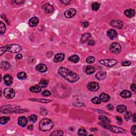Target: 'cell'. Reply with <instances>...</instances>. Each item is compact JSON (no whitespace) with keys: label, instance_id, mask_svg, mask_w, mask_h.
<instances>
[{"label":"cell","instance_id":"obj_1","mask_svg":"<svg viewBox=\"0 0 136 136\" xmlns=\"http://www.w3.org/2000/svg\"><path fill=\"white\" fill-rule=\"evenodd\" d=\"M58 73L66 80L71 83L77 82L79 79V76L77 73L64 67H60L58 70Z\"/></svg>","mask_w":136,"mask_h":136},{"label":"cell","instance_id":"obj_2","mask_svg":"<svg viewBox=\"0 0 136 136\" xmlns=\"http://www.w3.org/2000/svg\"><path fill=\"white\" fill-rule=\"evenodd\" d=\"M22 47L18 44H10L8 45L5 46L4 47H2L0 49V55L2 56L6 52H9L13 53H17L20 52Z\"/></svg>","mask_w":136,"mask_h":136},{"label":"cell","instance_id":"obj_3","mask_svg":"<svg viewBox=\"0 0 136 136\" xmlns=\"http://www.w3.org/2000/svg\"><path fill=\"white\" fill-rule=\"evenodd\" d=\"M53 127V123L49 118H44L40 122L39 127L42 131H49Z\"/></svg>","mask_w":136,"mask_h":136},{"label":"cell","instance_id":"obj_4","mask_svg":"<svg viewBox=\"0 0 136 136\" xmlns=\"http://www.w3.org/2000/svg\"><path fill=\"white\" fill-rule=\"evenodd\" d=\"M101 125L103 126L104 128L107 129L110 131L116 133H126L127 132V131L125 129H122L121 128H119L118 127H116V126H113V125H110L108 124H103V123H100Z\"/></svg>","mask_w":136,"mask_h":136},{"label":"cell","instance_id":"obj_5","mask_svg":"<svg viewBox=\"0 0 136 136\" xmlns=\"http://www.w3.org/2000/svg\"><path fill=\"white\" fill-rule=\"evenodd\" d=\"M99 62L101 64L108 67H112L116 65L117 63V61L114 59H107V60H100Z\"/></svg>","mask_w":136,"mask_h":136},{"label":"cell","instance_id":"obj_6","mask_svg":"<svg viewBox=\"0 0 136 136\" xmlns=\"http://www.w3.org/2000/svg\"><path fill=\"white\" fill-rule=\"evenodd\" d=\"M110 50L112 53L118 54L121 51V46L117 42L113 43L110 45Z\"/></svg>","mask_w":136,"mask_h":136},{"label":"cell","instance_id":"obj_7","mask_svg":"<svg viewBox=\"0 0 136 136\" xmlns=\"http://www.w3.org/2000/svg\"><path fill=\"white\" fill-rule=\"evenodd\" d=\"M4 95L7 99H12L15 96V91L12 88H7L4 90Z\"/></svg>","mask_w":136,"mask_h":136},{"label":"cell","instance_id":"obj_8","mask_svg":"<svg viewBox=\"0 0 136 136\" xmlns=\"http://www.w3.org/2000/svg\"><path fill=\"white\" fill-rule=\"evenodd\" d=\"M111 26H112L114 28L118 29H121L123 27V22L121 20H112L110 22Z\"/></svg>","mask_w":136,"mask_h":136},{"label":"cell","instance_id":"obj_9","mask_svg":"<svg viewBox=\"0 0 136 136\" xmlns=\"http://www.w3.org/2000/svg\"><path fill=\"white\" fill-rule=\"evenodd\" d=\"M42 9L46 13H50L53 12L54 7L50 3H46L42 6Z\"/></svg>","mask_w":136,"mask_h":136},{"label":"cell","instance_id":"obj_10","mask_svg":"<svg viewBox=\"0 0 136 136\" xmlns=\"http://www.w3.org/2000/svg\"><path fill=\"white\" fill-rule=\"evenodd\" d=\"M77 11L74 8H71L64 12V16L66 18H71L76 14Z\"/></svg>","mask_w":136,"mask_h":136},{"label":"cell","instance_id":"obj_11","mask_svg":"<svg viewBox=\"0 0 136 136\" xmlns=\"http://www.w3.org/2000/svg\"><path fill=\"white\" fill-rule=\"evenodd\" d=\"M87 88L90 91L96 92V91H97L98 90L99 88H100V87H99L98 83L96 82H91L88 83V86H87Z\"/></svg>","mask_w":136,"mask_h":136},{"label":"cell","instance_id":"obj_12","mask_svg":"<svg viewBox=\"0 0 136 136\" xmlns=\"http://www.w3.org/2000/svg\"><path fill=\"white\" fill-rule=\"evenodd\" d=\"M4 82L7 86H10L12 85L13 83V78L12 76L10 75H5L4 76Z\"/></svg>","mask_w":136,"mask_h":136},{"label":"cell","instance_id":"obj_13","mask_svg":"<svg viewBox=\"0 0 136 136\" xmlns=\"http://www.w3.org/2000/svg\"><path fill=\"white\" fill-rule=\"evenodd\" d=\"M36 69L40 73H45L47 70V68L44 64H39L36 67Z\"/></svg>","mask_w":136,"mask_h":136},{"label":"cell","instance_id":"obj_14","mask_svg":"<svg viewBox=\"0 0 136 136\" xmlns=\"http://www.w3.org/2000/svg\"><path fill=\"white\" fill-rule=\"evenodd\" d=\"M65 58V55L63 53H58L56 54L54 56V62H56V63H58V62H61Z\"/></svg>","mask_w":136,"mask_h":136},{"label":"cell","instance_id":"obj_15","mask_svg":"<svg viewBox=\"0 0 136 136\" xmlns=\"http://www.w3.org/2000/svg\"><path fill=\"white\" fill-rule=\"evenodd\" d=\"M91 37H92V35H91L90 33H85V34H83L81 37L80 41L81 43L83 44L87 42H88L90 40Z\"/></svg>","mask_w":136,"mask_h":136},{"label":"cell","instance_id":"obj_16","mask_svg":"<svg viewBox=\"0 0 136 136\" xmlns=\"http://www.w3.org/2000/svg\"><path fill=\"white\" fill-rule=\"evenodd\" d=\"M18 122L19 125H20L22 127H25L27 125L28 120L25 116H21L18 118Z\"/></svg>","mask_w":136,"mask_h":136},{"label":"cell","instance_id":"obj_17","mask_svg":"<svg viewBox=\"0 0 136 136\" xmlns=\"http://www.w3.org/2000/svg\"><path fill=\"white\" fill-rule=\"evenodd\" d=\"M39 22V20L37 17H34L31 18L29 21V25L32 27H34L37 26Z\"/></svg>","mask_w":136,"mask_h":136},{"label":"cell","instance_id":"obj_18","mask_svg":"<svg viewBox=\"0 0 136 136\" xmlns=\"http://www.w3.org/2000/svg\"><path fill=\"white\" fill-rule=\"evenodd\" d=\"M107 36L111 39H113L114 38H116L118 36V33L114 29H110L107 31Z\"/></svg>","mask_w":136,"mask_h":136},{"label":"cell","instance_id":"obj_19","mask_svg":"<svg viewBox=\"0 0 136 136\" xmlns=\"http://www.w3.org/2000/svg\"><path fill=\"white\" fill-rule=\"evenodd\" d=\"M100 98L101 100V102L106 103L108 102L110 100V97L108 94H106L105 93H103L100 95Z\"/></svg>","mask_w":136,"mask_h":136},{"label":"cell","instance_id":"obj_20","mask_svg":"<svg viewBox=\"0 0 136 136\" xmlns=\"http://www.w3.org/2000/svg\"><path fill=\"white\" fill-rule=\"evenodd\" d=\"M124 14L128 18H131L132 17H133L135 14V11L133 9H129L124 11Z\"/></svg>","mask_w":136,"mask_h":136},{"label":"cell","instance_id":"obj_21","mask_svg":"<svg viewBox=\"0 0 136 136\" xmlns=\"http://www.w3.org/2000/svg\"><path fill=\"white\" fill-rule=\"evenodd\" d=\"M106 77V73L104 71L99 72L96 75V78L98 80H103Z\"/></svg>","mask_w":136,"mask_h":136},{"label":"cell","instance_id":"obj_22","mask_svg":"<svg viewBox=\"0 0 136 136\" xmlns=\"http://www.w3.org/2000/svg\"><path fill=\"white\" fill-rule=\"evenodd\" d=\"M95 71H96L95 68L92 65H88L85 68V72L88 75H92L93 73H94Z\"/></svg>","mask_w":136,"mask_h":136},{"label":"cell","instance_id":"obj_23","mask_svg":"<svg viewBox=\"0 0 136 136\" xmlns=\"http://www.w3.org/2000/svg\"><path fill=\"white\" fill-rule=\"evenodd\" d=\"M120 95L122 97L124 98H129L131 96L132 94L129 90H124L120 93Z\"/></svg>","mask_w":136,"mask_h":136},{"label":"cell","instance_id":"obj_24","mask_svg":"<svg viewBox=\"0 0 136 136\" xmlns=\"http://www.w3.org/2000/svg\"><path fill=\"white\" fill-rule=\"evenodd\" d=\"M98 118L100 121V123L109 124L111 122L109 118L104 115H100L99 116Z\"/></svg>","mask_w":136,"mask_h":136},{"label":"cell","instance_id":"obj_25","mask_svg":"<svg viewBox=\"0 0 136 136\" xmlns=\"http://www.w3.org/2000/svg\"><path fill=\"white\" fill-rule=\"evenodd\" d=\"M1 67L4 70H7L10 69V68L11 67V65L8 62L3 61L1 62Z\"/></svg>","mask_w":136,"mask_h":136},{"label":"cell","instance_id":"obj_26","mask_svg":"<svg viewBox=\"0 0 136 136\" xmlns=\"http://www.w3.org/2000/svg\"><path fill=\"white\" fill-rule=\"evenodd\" d=\"M30 90L32 93H38L41 92L42 88L39 85H35V86L31 87L30 88Z\"/></svg>","mask_w":136,"mask_h":136},{"label":"cell","instance_id":"obj_27","mask_svg":"<svg viewBox=\"0 0 136 136\" xmlns=\"http://www.w3.org/2000/svg\"><path fill=\"white\" fill-rule=\"evenodd\" d=\"M68 60H69V61L73 62V63H76L77 62H79V60H80V58H79V56L77 55H73L70 56V57L68 58Z\"/></svg>","mask_w":136,"mask_h":136},{"label":"cell","instance_id":"obj_28","mask_svg":"<svg viewBox=\"0 0 136 136\" xmlns=\"http://www.w3.org/2000/svg\"><path fill=\"white\" fill-rule=\"evenodd\" d=\"M29 100H32V101H36V102L42 103H48L51 102V100H46V99H40V98H38V99L31 98V99H29Z\"/></svg>","mask_w":136,"mask_h":136},{"label":"cell","instance_id":"obj_29","mask_svg":"<svg viewBox=\"0 0 136 136\" xmlns=\"http://www.w3.org/2000/svg\"><path fill=\"white\" fill-rule=\"evenodd\" d=\"M116 110H117L118 112L120 113H122L127 111V107L123 105H118L116 107Z\"/></svg>","mask_w":136,"mask_h":136},{"label":"cell","instance_id":"obj_30","mask_svg":"<svg viewBox=\"0 0 136 136\" xmlns=\"http://www.w3.org/2000/svg\"><path fill=\"white\" fill-rule=\"evenodd\" d=\"M27 77V74L24 72H20L17 74V78L20 80H25Z\"/></svg>","mask_w":136,"mask_h":136},{"label":"cell","instance_id":"obj_31","mask_svg":"<svg viewBox=\"0 0 136 136\" xmlns=\"http://www.w3.org/2000/svg\"><path fill=\"white\" fill-rule=\"evenodd\" d=\"M10 120V118L8 116H2L0 118V123L1 124H5L7 123Z\"/></svg>","mask_w":136,"mask_h":136},{"label":"cell","instance_id":"obj_32","mask_svg":"<svg viewBox=\"0 0 136 136\" xmlns=\"http://www.w3.org/2000/svg\"><path fill=\"white\" fill-rule=\"evenodd\" d=\"M48 84V81L47 80H45V79H42L40 80L39 82V85L41 87V88H45L47 86V85Z\"/></svg>","mask_w":136,"mask_h":136},{"label":"cell","instance_id":"obj_33","mask_svg":"<svg viewBox=\"0 0 136 136\" xmlns=\"http://www.w3.org/2000/svg\"><path fill=\"white\" fill-rule=\"evenodd\" d=\"M5 30H6V27H5V24L2 21H1V22H0V32H1V34H3L4 33H5Z\"/></svg>","mask_w":136,"mask_h":136},{"label":"cell","instance_id":"obj_34","mask_svg":"<svg viewBox=\"0 0 136 136\" xmlns=\"http://www.w3.org/2000/svg\"><path fill=\"white\" fill-rule=\"evenodd\" d=\"M78 135L79 136H87V133L85 129L83 128H81L79 129L78 131Z\"/></svg>","mask_w":136,"mask_h":136},{"label":"cell","instance_id":"obj_35","mask_svg":"<svg viewBox=\"0 0 136 136\" xmlns=\"http://www.w3.org/2000/svg\"><path fill=\"white\" fill-rule=\"evenodd\" d=\"M92 7L93 10L94 11H97L98 10L100 9V4L97 2H95L92 4Z\"/></svg>","mask_w":136,"mask_h":136},{"label":"cell","instance_id":"obj_36","mask_svg":"<svg viewBox=\"0 0 136 136\" xmlns=\"http://www.w3.org/2000/svg\"><path fill=\"white\" fill-rule=\"evenodd\" d=\"M92 102L95 104H100L101 103V100L100 97H95L92 99Z\"/></svg>","mask_w":136,"mask_h":136},{"label":"cell","instance_id":"obj_37","mask_svg":"<svg viewBox=\"0 0 136 136\" xmlns=\"http://www.w3.org/2000/svg\"><path fill=\"white\" fill-rule=\"evenodd\" d=\"M37 120V116L35 114H32V115H30L29 117V120L30 121L33 122V123H35L36 122V121Z\"/></svg>","mask_w":136,"mask_h":136},{"label":"cell","instance_id":"obj_38","mask_svg":"<svg viewBox=\"0 0 136 136\" xmlns=\"http://www.w3.org/2000/svg\"><path fill=\"white\" fill-rule=\"evenodd\" d=\"M63 132L61 130H57V131H53L51 134H50V136H63Z\"/></svg>","mask_w":136,"mask_h":136},{"label":"cell","instance_id":"obj_39","mask_svg":"<svg viewBox=\"0 0 136 136\" xmlns=\"http://www.w3.org/2000/svg\"><path fill=\"white\" fill-rule=\"evenodd\" d=\"M95 61V59L94 56H90L87 57L86 59V62L88 63H94Z\"/></svg>","mask_w":136,"mask_h":136},{"label":"cell","instance_id":"obj_40","mask_svg":"<svg viewBox=\"0 0 136 136\" xmlns=\"http://www.w3.org/2000/svg\"><path fill=\"white\" fill-rule=\"evenodd\" d=\"M132 116V114L130 111H127L126 112V113L124 115V118L125 119L127 120V121H128L130 118H131Z\"/></svg>","mask_w":136,"mask_h":136},{"label":"cell","instance_id":"obj_41","mask_svg":"<svg viewBox=\"0 0 136 136\" xmlns=\"http://www.w3.org/2000/svg\"><path fill=\"white\" fill-rule=\"evenodd\" d=\"M73 106L76 107H83L85 106V105L82 102H75L72 104Z\"/></svg>","mask_w":136,"mask_h":136},{"label":"cell","instance_id":"obj_42","mask_svg":"<svg viewBox=\"0 0 136 136\" xmlns=\"http://www.w3.org/2000/svg\"><path fill=\"white\" fill-rule=\"evenodd\" d=\"M42 94L43 96H45V97H48V96H50V95H51V93H50V91L46 90H44V92H43Z\"/></svg>","mask_w":136,"mask_h":136},{"label":"cell","instance_id":"obj_43","mask_svg":"<svg viewBox=\"0 0 136 136\" xmlns=\"http://www.w3.org/2000/svg\"><path fill=\"white\" fill-rule=\"evenodd\" d=\"M131 62L126 61H124L123 62H122L121 65L122 66H123V67H128V66H129L131 65Z\"/></svg>","mask_w":136,"mask_h":136},{"label":"cell","instance_id":"obj_44","mask_svg":"<svg viewBox=\"0 0 136 136\" xmlns=\"http://www.w3.org/2000/svg\"><path fill=\"white\" fill-rule=\"evenodd\" d=\"M13 2L17 5H21L25 3V1L24 0H15V1H13Z\"/></svg>","mask_w":136,"mask_h":136},{"label":"cell","instance_id":"obj_45","mask_svg":"<svg viewBox=\"0 0 136 136\" xmlns=\"http://www.w3.org/2000/svg\"><path fill=\"white\" fill-rule=\"evenodd\" d=\"M131 132L132 133V135H133V136L136 135V125H135L132 126V127L131 128Z\"/></svg>","mask_w":136,"mask_h":136},{"label":"cell","instance_id":"obj_46","mask_svg":"<svg viewBox=\"0 0 136 136\" xmlns=\"http://www.w3.org/2000/svg\"><path fill=\"white\" fill-rule=\"evenodd\" d=\"M60 2L65 5H69L71 3V1H68V0H64V1H60Z\"/></svg>","mask_w":136,"mask_h":136},{"label":"cell","instance_id":"obj_47","mask_svg":"<svg viewBox=\"0 0 136 136\" xmlns=\"http://www.w3.org/2000/svg\"><path fill=\"white\" fill-rule=\"evenodd\" d=\"M82 25L84 28H87L89 26V24L87 21H83V22H82Z\"/></svg>","mask_w":136,"mask_h":136},{"label":"cell","instance_id":"obj_48","mask_svg":"<svg viewBox=\"0 0 136 136\" xmlns=\"http://www.w3.org/2000/svg\"><path fill=\"white\" fill-rule=\"evenodd\" d=\"M95 44V41L94 40H89L88 42V45L89 46H94Z\"/></svg>","mask_w":136,"mask_h":136},{"label":"cell","instance_id":"obj_49","mask_svg":"<svg viewBox=\"0 0 136 136\" xmlns=\"http://www.w3.org/2000/svg\"><path fill=\"white\" fill-rule=\"evenodd\" d=\"M106 107L110 111H113L114 109V106H113L112 104H108L106 106Z\"/></svg>","mask_w":136,"mask_h":136},{"label":"cell","instance_id":"obj_50","mask_svg":"<svg viewBox=\"0 0 136 136\" xmlns=\"http://www.w3.org/2000/svg\"><path fill=\"white\" fill-rule=\"evenodd\" d=\"M116 120H117L118 123L119 124H121L122 122V118L120 117V116H116Z\"/></svg>","mask_w":136,"mask_h":136},{"label":"cell","instance_id":"obj_51","mask_svg":"<svg viewBox=\"0 0 136 136\" xmlns=\"http://www.w3.org/2000/svg\"><path fill=\"white\" fill-rule=\"evenodd\" d=\"M40 114H42V115H45L47 114V110L45 109H43L42 110L40 111Z\"/></svg>","mask_w":136,"mask_h":136},{"label":"cell","instance_id":"obj_52","mask_svg":"<svg viewBox=\"0 0 136 136\" xmlns=\"http://www.w3.org/2000/svg\"><path fill=\"white\" fill-rule=\"evenodd\" d=\"M15 59L16 60H21V59H22V54H17V55L15 56Z\"/></svg>","mask_w":136,"mask_h":136},{"label":"cell","instance_id":"obj_53","mask_svg":"<svg viewBox=\"0 0 136 136\" xmlns=\"http://www.w3.org/2000/svg\"><path fill=\"white\" fill-rule=\"evenodd\" d=\"M131 90L133 91V92H135L136 90V85L135 83H132V84H131Z\"/></svg>","mask_w":136,"mask_h":136},{"label":"cell","instance_id":"obj_54","mask_svg":"<svg viewBox=\"0 0 136 136\" xmlns=\"http://www.w3.org/2000/svg\"><path fill=\"white\" fill-rule=\"evenodd\" d=\"M132 121L133 122H136V113H135L133 115V116H132Z\"/></svg>","mask_w":136,"mask_h":136},{"label":"cell","instance_id":"obj_55","mask_svg":"<svg viewBox=\"0 0 136 136\" xmlns=\"http://www.w3.org/2000/svg\"><path fill=\"white\" fill-rule=\"evenodd\" d=\"M28 129L30 130H32L33 129V125H30V126H29L28 127Z\"/></svg>","mask_w":136,"mask_h":136},{"label":"cell","instance_id":"obj_56","mask_svg":"<svg viewBox=\"0 0 136 136\" xmlns=\"http://www.w3.org/2000/svg\"><path fill=\"white\" fill-rule=\"evenodd\" d=\"M90 130L92 131H97V129H96V128H92V129H90Z\"/></svg>","mask_w":136,"mask_h":136}]
</instances>
